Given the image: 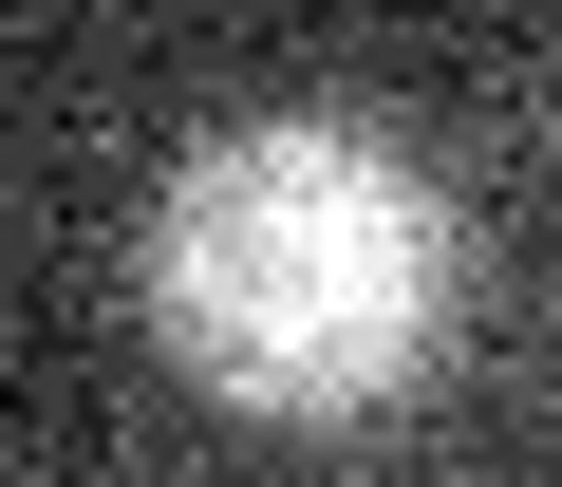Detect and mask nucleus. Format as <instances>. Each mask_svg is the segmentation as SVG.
<instances>
[{
	"mask_svg": "<svg viewBox=\"0 0 562 487\" xmlns=\"http://www.w3.org/2000/svg\"><path fill=\"white\" fill-rule=\"evenodd\" d=\"M450 188L338 113H262V132H206L150 206V338L225 394V412H281V431H338L375 394L431 375L450 338Z\"/></svg>",
	"mask_w": 562,
	"mask_h": 487,
	"instance_id": "obj_1",
	"label": "nucleus"
}]
</instances>
